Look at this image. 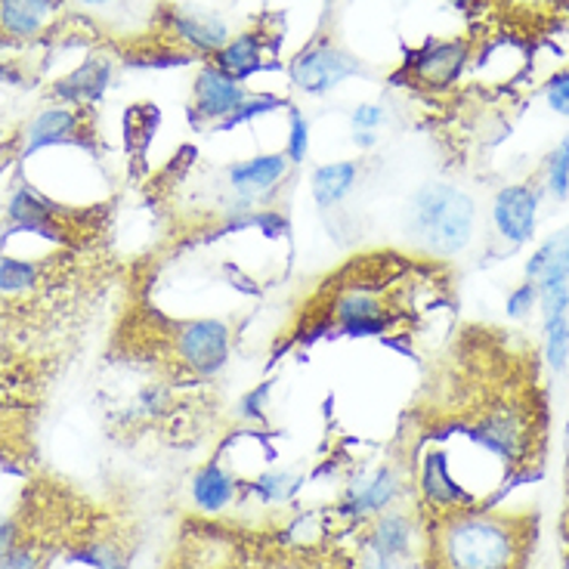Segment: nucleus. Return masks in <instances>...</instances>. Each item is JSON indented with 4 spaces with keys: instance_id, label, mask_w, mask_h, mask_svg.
<instances>
[{
    "instance_id": "1",
    "label": "nucleus",
    "mask_w": 569,
    "mask_h": 569,
    "mask_svg": "<svg viewBox=\"0 0 569 569\" xmlns=\"http://www.w3.org/2000/svg\"><path fill=\"white\" fill-rule=\"evenodd\" d=\"M532 520L520 513L461 508L427 523V569H523Z\"/></svg>"
},
{
    "instance_id": "2",
    "label": "nucleus",
    "mask_w": 569,
    "mask_h": 569,
    "mask_svg": "<svg viewBox=\"0 0 569 569\" xmlns=\"http://www.w3.org/2000/svg\"><path fill=\"white\" fill-rule=\"evenodd\" d=\"M406 236L430 257H458L477 236V201L452 183H425L406 204Z\"/></svg>"
},
{
    "instance_id": "3",
    "label": "nucleus",
    "mask_w": 569,
    "mask_h": 569,
    "mask_svg": "<svg viewBox=\"0 0 569 569\" xmlns=\"http://www.w3.org/2000/svg\"><path fill=\"white\" fill-rule=\"evenodd\" d=\"M385 282H375V272L359 276L343 272L335 295L328 298L326 328H338L343 338H385L397 328V300L387 298Z\"/></svg>"
},
{
    "instance_id": "4",
    "label": "nucleus",
    "mask_w": 569,
    "mask_h": 569,
    "mask_svg": "<svg viewBox=\"0 0 569 569\" xmlns=\"http://www.w3.org/2000/svg\"><path fill=\"white\" fill-rule=\"evenodd\" d=\"M536 412L520 399H496L473 415L468 425V440L477 442L483 452L498 458L501 465L517 468L527 465L536 452Z\"/></svg>"
},
{
    "instance_id": "5",
    "label": "nucleus",
    "mask_w": 569,
    "mask_h": 569,
    "mask_svg": "<svg viewBox=\"0 0 569 569\" xmlns=\"http://www.w3.org/2000/svg\"><path fill=\"white\" fill-rule=\"evenodd\" d=\"M173 353L189 375L213 378L227 369L229 350H232V331L220 319H186L173 322L171 328Z\"/></svg>"
},
{
    "instance_id": "6",
    "label": "nucleus",
    "mask_w": 569,
    "mask_h": 569,
    "mask_svg": "<svg viewBox=\"0 0 569 569\" xmlns=\"http://www.w3.org/2000/svg\"><path fill=\"white\" fill-rule=\"evenodd\" d=\"M359 71H362L359 59L353 53H347L341 43L326 41V38L307 43L288 66V74H291L295 87L310 93V97H326V93H331L335 87H341L347 78H353Z\"/></svg>"
},
{
    "instance_id": "7",
    "label": "nucleus",
    "mask_w": 569,
    "mask_h": 569,
    "mask_svg": "<svg viewBox=\"0 0 569 569\" xmlns=\"http://www.w3.org/2000/svg\"><path fill=\"white\" fill-rule=\"evenodd\" d=\"M541 189L536 183L501 186L492 199V229L508 248L529 244L539 232Z\"/></svg>"
},
{
    "instance_id": "8",
    "label": "nucleus",
    "mask_w": 569,
    "mask_h": 569,
    "mask_svg": "<svg viewBox=\"0 0 569 569\" xmlns=\"http://www.w3.org/2000/svg\"><path fill=\"white\" fill-rule=\"evenodd\" d=\"M288 168H291V161L284 152H263L248 161L229 164L227 180L236 196L229 211H260V204L270 199L276 186L284 180Z\"/></svg>"
},
{
    "instance_id": "9",
    "label": "nucleus",
    "mask_w": 569,
    "mask_h": 569,
    "mask_svg": "<svg viewBox=\"0 0 569 569\" xmlns=\"http://www.w3.org/2000/svg\"><path fill=\"white\" fill-rule=\"evenodd\" d=\"M418 498L421 508H427L433 517L473 508V496L465 489V483H458L449 468V456L437 446H430L418 461Z\"/></svg>"
},
{
    "instance_id": "10",
    "label": "nucleus",
    "mask_w": 569,
    "mask_h": 569,
    "mask_svg": "<svg viewBox=\"0 0 569 569\" xmlns=\"http://www.w3.org/2000/svg\"><path fill=\"white\" fill-rule=\"evenodd\" d=\"M248 97L251 93L244 90L242 81L229 78L227 71H220L217 66H204L192 84V114H196V121L223 128L248 102Z\"/></svg>"
},
{
    "instance_id": "11",
    "label": "nucleus",
    "mask_w": 569,
    "mask_h": 569,
    "mask_svg": "<svg viewBox=\"0 0 569 569\" xmlns=\"http://www.w3.org/2000/svg\"><path fill=\"white\" fill-rule=\"evenodd\" d=\"M539 291L545 362L557 378H563L569 371V282L545 284Z\"/></svg>"
},
{
    "instance_id": "12",
    "label": "nucleus",
    "mask_w": 569,
    "mask_h": 569,
    "mask_svg": "<svg viewBox=\"0 0 569 569\" xmlns=\"http://www.w3.org/2000/svg\"><path fill=\"white\" fill-rule=\"evenodd\" d=\"M402 496V473L393 465H378L369 473L356 477L347 498H343V513L353 520H375L385 511H390Z\"/></svg>"
},
{
    "instance_id": "13",
    "label": "nucleus",
    "mask_w": 569,
    "mask_h": 569,
    "mask_svg": "<svg viewBox=\"0 0 569 569\" xmlns=\"http://www.w3.org/2000/svg\"><path fill=\"white\" fill-rule=\"evenodd\" d=\"M470 57L468 41H430L406 62V74L427 90H446L458 81Z\"/></svg>"
},
{
    "instance_id": "14",
    "label": "nucleus",
    "mask_w": 569,
    "mask_h": 569,
    "mask_svg": "<svg viewBox=\"0 0 569 569\" xmlns=\"http://www.w3.org/2000/svg\"><path fill=\"white\" fill-rule=\"evenodd\" d=\"M164 31L168 41H177L186 47V53H201V57H213L229 41L227 22L220 16L192 7H173L171 13H164Z\"/></svg>"
},
{
    "instance_id": "15",
    "label": "nucleus",
    "mask_w": 569,
    "mask_h": 569,
    "mask_svg": "<svg viewBox=\"0 0 569 569\" xmlns=\"http://www.w3.org/2000/svg\"><path fill=\"white\" fill-rule=\"evenodd\" d=\"M427 527H421L415 520L412 513L406 511H385L381 517L371 520L369 532L362 539V548L371 551V555L390 557V560H399V563H409L415 557V548H418V539H425Z\"/></svg>"
},
{
    "instance_id": "16",
    "label": "nucleus",
    "mask_w": 569,
    "mask_h": 569,
    "mask_svg": "<svg viewBox=\"0 0 569 569\" xmlns=\"http://www.w3.org/2000/svg\"><path fill=\"white\" fill-rule=\"evenodd\" d=\"M523 272L539 288L569 282V223L551 232L545 242H539V248L529 254Z\"/></svg>"
},
{
    "instance_id": "17",
    "label": "nucleus",
    "mask_w": 569,
    "mask_h": 569,
    "mask_svg": "<svg viewBox=\"0 0 569 569\" xmlns=\"http://www.w3.org/2000/svg\"><path fill=\"white\" fill-rule=\"evenodd\" d=\"M211 59V66L227 71L229 78L244 81L248 74H254L267 66L263 62L267 59V38H263V31H244L239 38H229Z\"/></svg>"
},
{
    "instance_id": "18",
    "label": "nucleus",
    "mask_w": 569,
    "mask_h": 569,
    "mask_svg": "<svg viewBox=\"0 0 569 569\" xmlns=\"http://www.w3.org/2000/svg\"><path fill=\"white\" fill-rule=\"evenodd\" d=\"M81 114L66 106L57 109H47L29 124V130L22 133L26 137V156L47 149V146H57V142H84L81 140Z\"/></svg>"
},
{
    "instance_id": "19",
    "label": "nucleus",
    "mask_w": 569,
    "mask_h": 569,
    "mask_svg": "<svg viewBox=\"0 0 569 569\" xmlns=\"http://www.w3.org/2000/svg\"><path fill=\"white\" fill-rule=\"evenodd\" d=\"M57 0H0V34L26 41L47 29L53 19Z\"/></svg>"
},
{
    "instance_id": "20",
    "label": "nucleus",
    "mask_w": 569,
    "mask_h": 569,
    "mask_svg": "<svg viewBox=\"0 0 569 569\" xmlns=\"http://www.w3.org/2000/svg\"><path fill=\"white\" fill-rule=\"evenodd\" d=\"M7 213H10L16 229H29V232H38V236H47V239H62L59 236V211L29 186L16 189Z\"/></svg>"
},
{
    "instance_id": "21",
    "label": "nucleus",
    "mask_w": 569,
    "mask_h": 569,
    "mask_svg": "<svg viewBox=\"0 0 569 569\" xmlns=\"http://www.w3.org/2000/svg\"><path fill=\"white\" fill-rule=\"evenodd\" d=\"M236 492H239V483H236V477L220 461H208L192 477V501L204 513L227 511L229 505L236 501Z\"/></svg>"
},
{
    "instance_id": "22",
    "label": "nucleus",
    "mask_w": 569,
    "mask_h": 569,
    "mask_svg": "<svg viewBox=\"0 0 569 569\" xmlns=\"http://www.w3.org/2000/svg\"><path fill=\"white\" fill-rule=\"evenodd\" d=\"M356 183H359V164L356 161H335V164L316 168L310 189H313L316 204L322 211H331L353 196Z\"/></svg>"
},
{
    "instance_id": "23",
    "label": "nucleus",
    "mask_w": 569,
    "mask_h": 569,
    "mask_svg": "<svg viewBox=\"0 0 569 569\" xmlns=\"http://www.w3.org/2000/svg\"><path fill=\"white\" fill-rule=\"evenodd\" d=\"M109 81H112V62L109 59H90L81 69L71 71L66 81H59L53 97L69 102H93L106 93Z\"/></svg>"
},
{
    "instance_id": "24",
    "label": "nucleus",
    "mask_w": 569,
    "mask_h": 569,
    "mask_svg": "<svg viewBox=\"0 0 569 569\" xmlns=\"http://www.w3.org/2000/svg\"><path fill=\"white\" fill-rule=\"evenodd\" d=\"M541 173H545V196L555 201H567L569 199V137L567 140H560L548 152V158H545V168H541Z\"/></svg>"
},
{
    "instance_id": "25",
    "label": "nucleus",
    "mask_w": 569,
    "mask_h": 569,
    "mask_svg": "<svg viewBox=\"0 0 569 569\" xmlns=\"http://www.w3.org/2000/svg\"><path fill=\"white\" fill-rule=\"evenodd\" d=\"M41 282V267L19 257H3L0 260V295H26Z\"/></svg>"
},
{
    "instance_id": "26",
    "label": "nucleus",
    "mask_w": 569,
    "mask_h": 569,
    "mask_svg": "<svg viewBox=\"0 0 569 569\" xmlns=\"http://www.w3.org/2000/svg\"><path fill=\"white\" fill-rule=\"evenodd\" d=\"M248 489H251L260 501H267V505H284V501H291V496L300 489V477L284 473V470H267V473L254 477V480L248 483Z\"/></svg>"
},
{
    "instance_id": "27",
    "label": "nucleus",
    "mask_w": 569,
    "mask_h": 569,
    "mask_svg": "<svg viewBox=\"0 0 569 569\" xmlns=\"http://www.w3.org/2000/svg\"><path fill=\"white\" fill-rule=\"evenodd\" d=\"M539 284L532 282V279H523V282L513 288L511 295H508V303H505V313L513 322H523L529 316L539 310Z\"/></svg>"
},
{
    "instance_id": "28",
    "label": "nucleus",
    "mask_w": 569,
    "mask_h": 569,
    "mask_svg": "<svg viewBox=\"0 0 569 569\" xmlns=\"http://www.w3.org/2000/svg\"><path fill=\"white\" fill-rule=\"evenodd\" d=\"M284 156L291 164H303L310 156V121L291 109V124H288V142H284Z\"/></svg>"
},
{
    "instance_id": "29",
    "label": "nucleus",
    "mask_w": 569,
    "mask_h": 569,
    "mask_svg": "<svg viewBox=\"0 0 569 569\" xmlns=\"http://www.w3.org/2000/svg\"><path fill=\"white\" fill-rule=\"evenodd\" d=\"M81 560H87L90 567H97V569H128V560H124L121 551H118L114 545H109V541L90 545Z\"/></svg>"
},
{
    "instance_id": "30",
    "label": "nucleus",
    "mask_w": 569,
    "mask_h": 569,
    "mask_svg": "<svg viewBox=\"0 0 569 569\" xmlns=\"http://www.w3.org/2000/svg\"><path fill=\"white\" fill-rule=\"evenodd\" d=\"M0 569H41V551L31 541H19L10 555L0 560Z\"/></svg>"
},
{
    "instance_id": "31",
    "label": "nucleus",
    "mask_w": 569,
    "mask_h": 569,
    "mask_svg": "<svg viewBox=\"0 0 569 569\" xmlns=\"http://www.w3.org/2000/svg\"><path fill=\"white\" fill-rule=\"evenodd\" d=\"M545 100L557 114H569V71L555 74L548 87H545Z\"/></svg>"
},
{
    "instance_id": "32",
    "label": "nucleus",
    "mask_w": 569,
    "mask_h": 569,
    "mask_svg": "<svg viewBox=\"0 0 569 569\" xmlns=\"http://www.w3.org/2000/svg\"><path fill=\"white\" fill-rule=\"evenodd\" d=\"M267 397H270V385L254 387L251 393H244L242 402H239V415L242 418H260L263 415V406H267Z\"/></svg>"
},
{
    "instance_id": "33",
    "label": "nucleus",
    "mask_w": 569,
    "mask_h": 569,
    "mask_svg": "<svg viewBox=\"0 0 569 569\" xmlns=\"http://www.w3.org/2000/svg\"><path fill=\"white\" fill-rule=\"evenodd\" d=\"M385 124V109L381 106H375V102H366V106H359L353 112V128L356 130H378Z\"/></svg>"
},
{
    "instance_id": "34",
    "label": "nucleus",
    "mask_w": 569,
    "mask_h": 569,
    "mask_svg": "<svg viewBox=\"0 0 569 569\" xmlns=\"http://www.w3.org/2000/svg\"><path fill=\"white\" fill-rule=\"evenodd\" d=\"M19 545V532H16L13 520H0V560L10 555V548Z\"/></svg>"
},
{
    "instance_id": "35",
    "label": "nucleus",
    "mask_w": 569,
    "mask_h": 569,
    "mask_svg": "<svg viewBox=\"0 0 569 569\" xmlns=\"http://www.w3.org/2000/svg\"><path fill=\"white\" fill-rule=\"evenodd\" d=\"M353 142L359 149H371V146L378 142V137H375V130H356Z\"/></svg>"
},
{
    "instance_id": "36",
    "label": "nucleus",
    "mask_w": 569,
    "mask_h": 569,
    "mask_svg": "<svg viewBox=\"0 0 569 569\" xmlns=\"http://www.w3.org/2000/svg\"><path fill=\"white\" fill-rule=\"evenodd\" d=\"M78 3H84V7H106L109 0H78Z\"/></svg>"
},
{
    "instance_id": "37",
    "label": "nucleus",
    "mask_w": 569,
    "mask_h": 569,
    "mask_svg": "<svg viewBox=\"0 0 569 569\" xmlns=\"http://www.w3.org/2000/svg\"><path fill=\"white\" fill-rule=\"evenodd\" d=\"M452 3H456V7H461V10H468L473 0H452Z\"/></svg>"
},
{
    "instance_id": "38",
    "label": "nucleus",
    "mask_w": 569,
    "mask_h": 569,
    "mask_svg": "<svg viewBox=\"0 0 569 569\" xmlns=\"http://www.w3.org/2000/svg\"><path fill=\"white\" fill-rule=\"evenodd\" d=\"M567 532H569V508H567Z\"/></svg>"
}]
</instances>
